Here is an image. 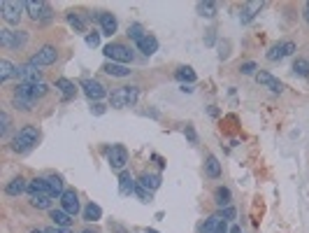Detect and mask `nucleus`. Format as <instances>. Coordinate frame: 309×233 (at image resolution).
I'll list each match as a JSON object with an SVG mask.
<instances>
[{
    "instance_id": "obj_34",
    "label": "nucleus",
    "mask_w": 309,
    "mask_h": 233,
    "mask_svg": "<svg viewBox=\"0 0 309 233\" xmlns=\"http://www.w3.org/2000/svg\"><path fill=\"white\" fill-rule=\"evenodd\" d=\"M216 3H198V12H200V17H207V19H212L216 14Z\"/></svg>"
},
{
    "instance_id": "obj_15",
    "label": "nucleus",
    "mask_w": 309,
    "mask_h": 233,
    "mask_svg": "<svg viewBox=\"0 0 309 233\" xmlns=\"http://www.w3.org/2000/svg\"><path fill=\"white\" fill-rule=\"evenodd\" d=\"M98 21H100V31H102V35H114L116 28H119V23H116V17L112 14V12H100V14H98Z\"/></svg>"
},
{
    "instance_id": "obj_45",
    "label": "nucleus",
    "mask_w": 309,
    "mask_h": 233,
    "mask_svg": "<svg viewBox=\"0 0 309 233\" xmlns=\"http://www.w3.org/2000/svg\"><path fill=\"white\" fill-rule=\"evenodd\" d=\"M30 233H47V231H44V228H33Z\"/></svg>"
},
{
    "instance_id": "obj_17",
    "label": "nucleus",
    "mask_w": 309,
    "mask_h": 233,
    "mask_svg": "<svg viewBox=\"0 0 309 233\" xmlns=\"http://www.w3.org/2000/svg\"><path fill=\"white\" fill-rule=\"evenodd\" d=\"M135 187H138V182L132 180V175L128 170H123L121 175H119V191H121V196L135 194Z\"/></svg>"
},
{
    "instance_id": "obj_19",
    "label": "nucleus",
    "mask_w": 309,
    "mask_h": 233,
    "mask_svg": "<svg viewBox=\"0 0 309 233\" xmlns=\"http://www.w3.org/2000/svg\"><path fill=\"white\" fill-rule=\"evenodd\" d=\"M102 72H107L110 77H128V75H130V68H128V66H121V63H112V61H107L105 66H102Z\"/></svg>"
},
{
    "instance_id": "obj_7",
    "label": "nucleus",
    "mask_w": 309,
    "mask_h": 233,
    "mask_svg": "<svg viewBox=\"0 0 309 233\" xmlns=\"http://www.w3.org/2000/svg\"><path fill=\"white\" fill-rule=\"evenodd\" d=\"M107 163H110L112 170L123 172L126 170V163H128V150L123 144H114L110 150V154H107Z\"/></svg>"
},
{
    "instance_id": "obj_27",
    "label": "nucleus",
    "mask_w": 309,
    "mask_h": 233,
    "mask_svg": "<svg viewBox=\"0 0 309 233\" xmlns=\"http://www.w3.org/2000/svg\"><path fill=\"white\" fill-rule=\"evenodd\" d=\"M47 182H49V189H51V196H54V198H61V196L65 194V189H63V180L58 178V175H49Z\"/></svg>"
},
{
    "instance_id": "obj_33",
    "label": "nucleus",
    "mask_w": 309,
    "mask_h": 233,
    "mask_svg": "<svg viewBox=\"0 0 309 233\" xmlns=\"http://www.w3.org/2000/svg\"><path fill=\"white\" fill-rule=\"evenodd\" d=\"M293 72L300 75V77H309V61L307 59H295V63H293Z\"/></svg>"
},
{
    "instance_id": "obj_39",
    "label": "nucleus",
    "mask_w": 309,
    "mask_h": 233,
    "mask_svg": "<svg viewBox=\"0 0 309 233\" xmlns=\"http://www.w3.org/2000/svg\"><path fill=\"white\" fill-rule=\"evenodd\" d=\"M86 45L88 47H98L100 45V33H95V31H93V33H88L86 35Z\"/></svg>"
},
{
    "instance_id": "obj_44",
    "label": "nucleus",
    "mask_w": 309,
    "mask_h": 233,
    "mask_svg": "<svg viewBox=\"0 0 309 233\" xmlns=\"http://www.w3.org/2000/svg\"><path fill=\"white\" fill-rule=\"evenodd\" d=\"M304 19H307V23H309V3L304 5Z\"/></svg>"
},
{
    "instance_id": "obj_2",
    "label": "nucleus",
    "mask_w": 309,
    "mask_h": 233,
    "mask_svg": "<svg viewBox=\"0 0 309 233\" xmlns=\"http://www.w3.org/2000/svg\"><path fill=\"white\" fill-rule=\"evenodd\" d=\"M140 98V89L138 86H119L116 91H112L110 96V105L116 107V110H121V107H130L135 105Z\"/></svg>"
},
{
    "instance_id": "obj_12",
    "label": "nucleus",
    "mask_w": 309,
    "mask_h": 233,
    "mask_svg": "<svg viewBox=\"0 0 309 233\" xmlns=\"http://www.w3.org/2000/svg\"><path fill=\"white\" fill-rule=\"evenodd\" d=\"M84 89V94L88 96L91 100H100V98H105V86L98 82V79H82V84H79Z\"/></svg>"
},
{
    "instance_id": "obj_42",
    "label": "nucleus",
    "mask_w": 309,
    "mask_h": 233,
    "mask_svg": "<svg viewBox=\"0 0 309 233\" xmlns=\"http://www.w3.org/2000/svg\"><path fill=\"white\" fill-rule=\"evenodd\" d=\"M186 135H188V140H191V142H195V131L191 126H186Z\"/></svg>"
},
{
    "instance_id": "obj_1",
    "label": "nucleus",
    "mask_w": 309,
    "mask_h": 233,
    "mask_svg": "<svg viewBox=\"0 0 309 233\" xmlns=\"http://www.w3.org/2000/svg\"><path fill=\"white\" fill-rule=\"evenodd\" d=\"M40 140V131L38 126H33V124H26V126L19 128V133L12 138V150L14 152H28V150H33L35 144H38Z\"/></svg>"
},
{
    "instance_id": "obj_3",
    "label": "nucleus",
    "mask_w": 309,
    "mask_h": 233,
    "mask_svg": "<svg viewBox=\"0 0 309 233\" xmlns=\"http://www.w3.org/2000/svg\"><path fill=\"white\" fill-rule=\"evenodd\" d=\"M102 51H105L107 61H112V63H121V66H128V63L132 61L130 47H126L123 42H110V45H107Z\"/></svg>"
},
{
    "instance_id": "obj_31",
    "label": "nucleus",
    "mask_w": 309,
    "mask_h": 233,
    "mask_svg": "<svg viewBox=\"0 0 309 233\" xmlns=\"http://www.w3.org/2000/svg\"><path fill=\"white\" fill-rule=\"evenodd\" d=\"M175 77L179 79V82H188V84H193V82H195V72H193V68L182 66L179 70L175 72Z\"/></svg>"
},
{
    "instance_id": "obj_32",
    "label": "nucleus",
    "mask_w": 309,
    "mask_h": 233,
    "mask_svg": "<svg viewBox=\"0 0 309 233\" xmlns=\"http://www.w3.org/2000/svg\"><path fill=\"white\" fill-rule=\"evenodd\" d=\"M67 23H70L75 31H79V33H84V31H86V21L79 17L77 12H67Z\"/></svg>"
},
{
    "instance_id": "obj_8",
    "label": "nucleus",
    "mask_w": 309,
    "mask_h": 233,
    "mask_svg": "<svg viewBox=\"0 0 309 233\" xmlns=\"http://www.w3.org/2000/svg\"><path fill=\"white\" fill-rule=\"evenodd\" d=\"M21 10H23V3H12V0H3L0 3V14L12 26H17L21 21Z\"/></svg>"
},
{
    "instance_id": "obj_9",
    "label": "nucleus",
    "mask_w": 309,
    "mask_h": 233,
    "mask_svg": "<svg viewBox=\"0 0 309 233\" xmlns=\"http://www.w3.org/2000/svg\"><path fill=\"white\" fill-rule=\"evenodd\" d=\"M14 77L19 79V84H35V82H42V72L38 70L35 63H26V66H17Z\"/></svg>"
},
{
    "instance_id": "obj_41",
    "label": "nucleus",
    "mask_w": 309,
    "mask_h": 233,
    "mask_svg": "<svg viewBox=\"0 0 309 233\" xmlns=\"http://www.w3.org/2000/svg\"><path fill=\"white\" fill-rule=\"evenodd\" d=\"M221 215L226 217V219H232V217H235V210H232V208H226V210L221 212Z\"/></svg>"
},
{
    "instance_id": "obj_25",
    "label": "nucleus",
    "mask_w": 309,
    "mask_h": 233,
    "mask_svg": "<svg viewBox=\"0 0 309 233\" xmlns=\"http://www.w3.org/2000/svg\"><path fill=\"white\" fill-rule=\"evenodd\" d=\"M260 10H263V3H247V5L242 7V14H239L242 23H249L256 17V12H260Z\"/></svg>"
},
{
    "instance_id": "obj_16",
    "label": "nucleus",
    "mask_w": 309,
    "mask_h": 233,
    "mask_svg": "<svg viewBox=\"0 0 309 233\" xmlns=\"http://www.w3.org/2000/svg\"><path fill=\"white\" fill-rule=\"evenodd\" d=\"M49 217H51V222H54V226L58 228H70L72 222H75V217H70L65 210H49Z\"/></svg>"
},
{
    "instance_id": "obj_29",
    "label": "nucleus",
    "mask_w": 309,
    "mask_h": 233,
    "mask_svg": "<svg viewBox=\"0 0 309 233\" xmlns=\"http://www.w3.org/2000/svg\"><path fill=\"white\" fill-rule=\"evenodd\" d=\"M265 56H267V61H282L284 56H286V47H284V42H277V45H272Z\"/></svg>"
},
{
    "instance_id": "obj_30",
    "label": "nucleus",
    "mask_w": 309,
    "mask_h": 233,
    "mask_svg": "<svg viewBox=\"0 0 309 233\" xmlns=\"http://www.w3.org/2000/svg\"><path fill=\"white\" fill-rule=\"evenodd\" d=\"M14 72H17V66H12L7 59L0 61V82H3V84H5L10 77H14Z\"/></svg>"
},
{
    "instance_id": "obj_21",
    "label": "nucleus",
    "mask_w": 309,
    "mask_h": 233,
    "mask_svg": "<svg viewBox=\"0 0 309 233\" xmlns=\"http://www.w3.org/2000/svg\"><path fill=\"white\" fill-rule=\"evenodd\" d=\"M204 172H207V178H212V180H219L221 178V163H219V159H216L214 154H210L207 156V161H204Z\"/></svg>"
},
{
    "instance_id": "obj_46",
    "label": "nucleus",
    "mask_w": 309,
    "mask_h": 233,
    "mask_svg": "<svg viewBox=\"0 0 309 233\" xmlns=\"http://www.w3.org/2000/svg\"><path fill=\"white\" fill-rule=\"evenodd\" d=\"M144 233H158V231H154V228H147V231H144Z\"/></svg>"
},
{
    "instance_id": "obj_18",
    "label": "nucleus",
    "mask_w": 309,
    "mask_h": 233,
    "mask_svg": "<svg viewBox=\"0 0 309 233\" xmlns=\"http://www.w3.org/2000/svg\"><path fill=\"white\" fill-rule=\"evenodd\" d=\"M138 49L142 51L144 56H151V54H156V51H158V40H156L154 35H149V33H147V35H144V38L138 42Z\"/></svg>"
},
{
    "instance_id": "obj_23",
    "label": "nucleus",
    "mask_w": 309,
    "mask_h": 233,
    "mask_svg": "<svg viewBox=\"0 0 309 233\" xmlns=\"http://www.w3.org/2000/svg\"><path fill=\"white\" fill-rule=\"evenodd\" d=\"M82 219L84 222H98V219H102V208L98 206V203H88L86 208H84V212H82Z\"/></svg>"
},
{
    "instance_id": "obj_11",
    "label": "nucleus",
    "mask_w": 309,
    "mask_h": 233,
    "mask_svg": "<svg viewBox=\"0 0 309 233\" xmlns=\"http://www.w3.org/2000/svg\"><path fill=\"white\" fill-rule=\"evenodd\" d=\"M256 82H258L260 86H265V89H270L272 94H282L284 91V84L279 82L274 75H270V72H265V70L256 72Z\"/></svg>"
},
{
    "instance_id": "obj_6",
    "label": "nucleus",
    "mask_w": 309,
    "mask_h": 233,
    "mask_svg": "<svg viewBox=\"0 0 309 233\" xmlns=\"http://www.w3.org/2000/svg\"><path fill=\"white\" fill-rule=\"evenodd\" d=\"M58 61V49H56L54 45H44L40 47L38 51L33 54V59H30V63H35V66H54V63Z\"/></svg>"
},
{
    "instance_id": "obj_37",
    "label": "nucleus",
    "mask_w": 309,
    "mask_h": 233,
    "mask_svg": "<svg viewBox=\"0 0 309 233\" xmlns=\"http://www.w3.org/2000/svg\"><path fill=\"white\" fill-rule=\"evenodd\" d=\"M7 128H10V114L0 112V135H7Z\"/></svg>"
},
{
    "instance_id": "obj_5",
    "label": "nucleus",
    "mask_w": 309,
    "mask_h": 233,
    "mask_svg": "<svg viewBox=\"0 0 309 233\" xmlns=\"http://www.w3.org/2000/svg\"><path fill=\"white\" fill-rule=\"evenodd\" d=\"M26 42H28L26 31H10V28L0 31V45L5 47V49H21Z\"/></svg>"
},
{
    "instance_id": "obj_4",
    "label": "nucleus",
    "mask_w": 309,
    "mask_h": 233,
    "mask_svg": "<svg viewBox=\"0 0 309 233\" xmlns=\"http://www.w3.org/2000/svg\"><path fill=\"white\" fill-rule=\"evenodd\" d=\"M23 10L28 12V17L33 19V21H49L51 19V5L49 3H44V0H26L23 3Z\"/></svg>"
},
{
    "instance_id": "obj_40",
    "label": "nucleus",
    "mask_w": 309,
    "mask_h": 233,
    "mask_svg": "<svg viewBox=\"0 0 309 233\" xmlns=\"http://www.w3.org/2000/svg\"><path fill=\"white\" fill-rule=\"evenodd\" d=\"M228 231H230V228H228V219H223V224L216 228V233H228Z\"/></svg>"
},
{
    "instance_id": "obj_36",
    "label": "nucleus",
    "mask_w": 309,
    "mask_h": 233,
    "mask_svg": "<svg viewBox=\"0 0 309 233\" xmlns=\"http://www.w3.org/2000/svg\"><path fill=\"white\" fill-rule=\"evenodd\" d=\"M135 194H138V198L142 200V203H151V191H147L142 184H138V187H135Z\"/></svg>"
},
{
    "instance_id": "obj_13",
    "label": "nucleus",
    "mask_w": 309,
    "mask_h": 233,
    "mask_svg": "<svg viewBox=\"0 0 309 233\" xmlns=\"http://www.w3.org/2000/svg\"><path fill=\"white\" fill-rule=\"evenodd\" d=\"M30 198H35V196H51V189H49V182H47V178H35L28 182V191H26ZM54 198V196H51Z\"/></svg>"
},
{
    "instance_id": "obj_22",
    "label": "nucleus",
    "mask_w": 309,
    "mask_h": 233,
    "mask_svg": "<svg viewBox=\"0 0 309 233\" xmlns=\"http://www.w3.org/2000/svg\"><path fill=\"white\" fill-rule=\"evenodd\" d=\"M160 175H156V172H142V178H140V182L138 184H142L147 191H156V189L160 187Z\"/></svg>"
},
{
    "instance_id": "obj_20",
    "label": "nucleus",
    "mask_w": 309,
    "mask_h": 233,
    "mask_svg": "<svg viewBox=\"0 0 309 233\" xmlns=\"http://www.w3.org/2000/svg\"><path fill=\"white\" fill-rule=\"evenodd\" d=\"M56 89L63 94V98H75V94H77V84L70 82L67 77H61V79H56Z\"/></svg>"
},
{
    "instance_id": "obj_10",
    "label": "nucleus",
    "mask_w": 309,
    "mask_h": 233,
    "mask_svg": "<svg viewBox=\"0 0 309 233\" xmlns=\"http://www.w3.org/2000/svg\"><path fill=\"white\" fill-rule=\"evenodd\" d=\"M61 210H65L70 217L79 215V196L75 189H65V194L61 196Z\"/></svg>"
},
{
    "instance_id": "obj_24",
    "label": "nucleus",
    "mask_w": 309,
    "mask_h": 233,
    "mask_svg": "<svg viewBox=\"0 0 309 233\" xmlns=\"http://www.w3.org/2000/svg\"><path fill=\"white\" fill-rule=\"evenodd\" d=\"M230 200H232V196H230V189L228 187H216V191H214V203L219 208H230Z\"/></svg>"
},
{
    "instance_id": "obj_26",
    "label": "nucleus",
    "mask_w": 309,
    "mask_h": 233,
    "mask_svg": "<svg viewBox=\"0 0 309 233\" xmlns=\"http://www.w3.org/2000/svg\"><path fill=\"white\" fill-rule=\"evenodd\" d=\"M223 219H226V217L221 215V212H219V215H212L210 219H207V222L202 224V228H200V233H216V228H219L221 224H223Z\"/></svg>"
},
{
    "instance_id": "obj_38",
    "label": "nucleus",
    "mask_w": 309,
    "mask_h": 233,
    "mask_svg": "<svg viewBox=\"0 0 309 233\" xmlns=\"http://www.w3.org/2000/svg\"><path fill=\"white\" fill-rule=\"evenodd\" d=\"M239 70H242V75H254V72L258 70V66H256L254 61H247V63H242V68H239Z\"/></svg>"
},
{
    "instance_id": "obj_47",
    "label": "nucleus",
    "mask_w": 309,
    "mask_h": 233,
    "mask_svg": "<svg viewBox=\"0 0 309 233\" xmlns=\"http://www.w3.org/2000/svg\"><path fill=\"white\" fill-rule=\"evenodd\" d=\"M82 233H95V231H91V228H86V231H82Z\"/></svg>"
},
{
    "instance_id": "obj_43",
    "label": "nucleus",
    "mask_w": 309,
    "mask_h": 233,
    "mask_svg": "<svg viewBox=\"0 0 309 233\" xmlns=\"http://www.w3.org/2000/svg\"><path fill=\"white\" fill-rule=\"evenodd\" d=\"M228 233H242V228H239V226H230V231H228Z\"/></svg>"
},
{
    "instance_id": "obj_14",
    "label": "nucleus",
    "mask_w": 309,
    "mask_h": 233,
    "mask_svg": "<svg viewBox=\"0 0 309 233\" xmlns=\"http://www.w3.org/2000/svg\"><path fill=\"white\" fill-rule=\"evenodd\" d=\"M23 191H28V182L26 178H21V175H17V178H12L10 182L5 184V194L12 196V198H17V196H21Z\"/></svg>"
},
{
    "instance_id": "obj_28",
    "label": "nucleus",
    "mask_w": 309,
    "mask_h": 233,
    "mask_svg": "<svg viewBox=\"0 0 309 233\" xmlns=\"http://www.w3.org/2000/svg\"><path fill=\"white\" fill-rule=\"evenodd\" d=\"M54 200L56 198H51V196H35V198H30V206L33 208H38V210H54Z\"/></svg>"
},
{
    "instance_id": "obj_35",
    "label": "nucleus",
    "mask_w": 309,
    "mask_h": 233,
    "mask_svg": "<svg viewBox=\"0 0 309 233\" xmlns=\"http://www.w3.org/2000/svg\"><path fill=\"white\" fill-rule=\"evenodd\" d=\"M144 35H147V33H144V26H142V23H132V26L128 28V38L135 40V45H138Z\"/></svg>"
}]
</instances>
